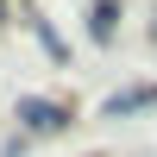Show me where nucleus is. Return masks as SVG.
Segmentation results:
<instances>
[{"label":"nucleus","mask_w":157,"mask_h":157,"mask_svg":"<svg viewBox=\"0 0 157 157\" xmlns=\"http://www.w3.org/2000/svg\"><path fill=\"white\" fill-rule=\"evenodd\" d=\"M19 120H25V138H50V132H63V120H69V113L57 107V101H19Z\"/></svg>","instance_id":"nucleus-1"},{"label":"nucleus","mask_w":157,"mask_h":157,"mask_svg":"<svg viewBox=\"0 0 157 157\" xmlns=\"http://www.w3.org/2000/svg\"><path fill=\"white\" fill-rule=\"evenodd\" d=\"M138 107H157V88H126V94L107 101V113L120 120V113H138Z\"/></svg>","instance_id":"nucleus-2"},{"label":"nucleus","mask_w":157,"mask_h":157,"mask_svg":"<svg viewBox=\"0 0 157 157\" xmlns=\"http://www.w3.org/2000/svg\"><path fill=\"white\" fill-rule=\"evenodd\" d=\"M94 38H113V0H94Z\"/></svg>","instance_id":"nucleus-3"},{"label":"nucleus","mask_w":157,"mask_h":157,"mask_svg":"<svg viewBox=\"0 0 157 157\" xmlns=\"http://www.w3.org/2000/svg\"><path fill=\"white\" fill-rule=\"evenodd\" d=\"M0 13H6V0H0Z\"/></svg>","instance_id":"nucleus-4"}]
</instances>
